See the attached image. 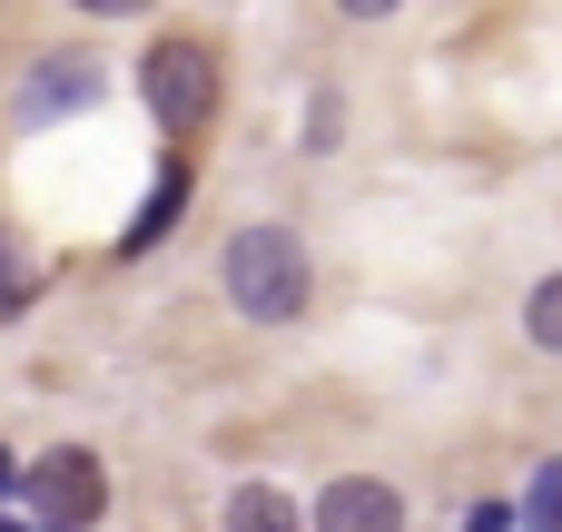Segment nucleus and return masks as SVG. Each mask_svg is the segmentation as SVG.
Here are the masks:
<instances>
[{
    "mask_svg": "<svg viewBox=\"0 0 562 532\" xmlns=\"http://www.w3.org/2000/svg\"><path fill=\"white\" fill-rule=\"evenodd\" d=\"M227 306L257 316V326H296L306 316V247L286 227H237L227 237Z\"/></svg>",
    "mask_w": 562,
    "mask_h": 532,
    "instance_id": "nucleus-1",
    "label": "nucleus"
},
{
    "mask_svg": "<svg viewBox=\"0 0 562 532\" xmlns=\"http://www.w3.org/2000/svg\"><path fill=\"white\" fill-rule=\"evenodd\" d=\"M138 99H148V118H158L168 138H198V128L217 118V59H207L198 39H158V49L138 59Z\"/></svg>",
    "mask_w": 562,
    "mask_h": 532,
    "instance_id": "nucleus-2",
    "label": "nucleus"
},
{
    "mask_svg": "<svg viewBox=\"0 0 562 532\" xmlns=\"http://www.w3.org/2000/svg\"><path fill=\"white\" fill-rule=\"evenodd\" d=\"M20 494L40 503V532H89L99 503H109V474H99L89 444H59V454H40V464L20 474Z\"/></svg>",
    "mask_w": 562,
    "mask_h": 532,
    "instance_id": "nucleus-3",
    "label": "nucleus"
},
{
    "mask_svg": "<svg viewBox=\"0 0 562 532\" xmlns=\"http://www.w3.org/2000/svg\"><path fill=\"white\" fill-rule=\"evenodd\" d=\"M316 532H405V494L375 474H336L316 494Z\"/></svg>",
    "mask_w": 562,
    "mask_h": 532,
    "instance_id": "nucleus-4",
    "label": "nucleus"
},
{
    "mask_svg": "<svg viewBox=\"0 0 562 532\" xmlns=\"http://www.w3.org/2000/svg\"><path fill=\"white\" fill-rule=\"evenodd\" d=\"M89 89H99V59H40V69H30V89H20V128H40V118L79 109Z\"/></svg>",
    "mask_w": 562,
    "mask_h": 532,
    "instance_id": "nucleus-5",
    "label": "nucleus"
},
{
    "mask_svg": "<svg viewBox=\"0 0 562 532\" xmlns=\"http://www.w3.org/2000/svg\"><path fill=\"white\" fill-rule=\"evenodd\" d=\"M227 532H306V513H296L277 484H237V494H227Z\"/></svg>",
    "mask_w": 562,
    "mask_h": 532,
    "instance_id": "nucleus-6",
    "label": "nucleus"
},
{
    "mask_svg": "<svg viewBox=\"0 0 562 532\" xmlns=\"http://www.w3.org/2000/svg\"><path fill=\"white\" fill-rule=\"evenodd\" d=\"M178 197H188V168H168V178H158V197H148V207L128 217V237H119V247H128V257H148V247L168 237V217H178Z\"/></svg>",
    "mask_w": 562,
    "mask_h": 532,
    "instance_id": "nucleus-7",
    "label": "nucleus"
},
{
    "mask_svg": "<svg viewBox=\"0 0 562 532\" xmlns=\"http://www.w3.org/2000/svg\"><path fill=\"white\" fill-rule=\"evenodd\" d=\"M524 336H533L543 355H562V276H543V286L524 296Z\"/></svg>",
    "mask_w": 562,
    "mask_h": 532,
    "instance_id": "nucleus-8",
    "label": "nucleus"
},
{
    "mask_svg": "<svg viewBox=\"0 0 562 532\" xmlns=\"http://www.w3.org/2000/svg\"><path fill=\"white\" fill-rule=\"evenodd\" d=\"M524 523H533V532H562V464H543V474H533V494H524Z\"/></svg>",
    "mask_w": 562,
    "mask_h": 532,
    "instance_id": "nucleus-9",
    "label": "nucleus"
},
{
    "mask_svg": "<svg viewBox=\"0 0 562 532\" xmlns=\"http://www.w3.org/2000/svg\"><path fill=\"white\" fill-rule=\"evenodd\" d=\"M69 10H89V20H138V10H158V0H69Z\"/></svg>",
    "mask_w": 562,
    "mask_h": 532,
    "instance_id": "nucleus-10",
    "label": "nucleus"
},
{
    "mask_svg": "<svg viewBox=\"0 0 562 532\" xmlns=\"http://www.w3.org/2000/svg\"><path fill=\"white\" fill-rule=\"evenodd\" d=\"M20 296H30V286H20V267H10V247H0V316H10Z\"/></svg>",
    "mask_w": 562,
    "mask_h": 532,
    "instance_id": "nucleus-11",
    "label": "nucleus"
},
{
    "mask_svg": "<svg viewBox=\"0 0 562 532\" xmlns=\"http://www.w3.org/2000/svg\"><path fill=\"white\" fill-rule=\"evenodd\" d=\"M346 20H385V10H405V0H336Z\"/></svg>",
    "mask_w": 562,
    "mask_h": 532,
    "instance_id": "nucleus-12",
    "label": "nucleus"
},
{
    "mask_svg": "<svg viewBox=\"0 0 562 532\" xmlns=\"http://www.w3.org/2000/svg\"><path fill=\"white\" fill-rule=\"evenodd\" d=\"M0 494H20V464H10V444H0Z\"/></svg>",
    "mask_w": 562,
    "mask_h": 532,
    "instance_id": "nucleus-13",
    "label": "nucleus"
},
{
    "mask_svg": "<svg viewBox=\"0 0 562 532\" xmlns=\"http://www.w3.org/2000/svg\"><path fill=\"white\" fill-rule=\"evenodd\" d=\"M0 532H20V523H0Z\"/></svg>",
    "mask_w": 562,
    "mask_h": 532,
    "instance_id": "nucleus-14",
    "label": "nucleus"
}]
</instances>
